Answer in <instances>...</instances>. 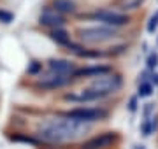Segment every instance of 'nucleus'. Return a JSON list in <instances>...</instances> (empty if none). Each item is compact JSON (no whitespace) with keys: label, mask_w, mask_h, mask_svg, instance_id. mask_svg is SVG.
I'll list each match as a JSON object with an SVG mask.
<instances>
[{"label":"nucleus","mask_w":158,"mask_h":149,"mask_svg":"<svg viewBox=\"0 0 158 149\" xmlns=\"http://www.w3.org/2000/svg\"><path fill=\"white\" fill-rule=\"evenodd\" d=\"M90 132V125L69 119V118H49L37 125V137L48 144H63L83 137Z\"/></svg>","instance_id":"1"},{"label":"nucleus","mask_w":158,"mask_h":149,"mask_svg":"<svg viewBox=\"0 0 158 149\" xmlns=\"http://www.w3.org/2000/svg\"><path fill=\"white\" fill-rule=\"evenodd\" d=\"M79 40L86 42V44H102L107 42L113 37H116V30L111 26H104V25H95V26H85V28L77 30Z\"/></svg>","instance_id":"2"},{"label":"nucleus","mask_w":158,"mask_h":149,"mask_svg":"<svg viewBox=\"0 0 158 149\" xmlns=\"http://www.w3.org/2000/svg\"><path fill=\"white\" fill-rule=\"evenodd\" d=\"M121 84H123L121 75L109 72V74H104L100 77H95L88 88H91L93 91H97L98 95H102V97L106 98V97H109V95H113V93L118 91L119 88H121Z\"/></svg>","instance_id":"3"},{"label":"nucleus","mask_w":158,"mask_h":149,"mask_svg":"<svg viewBox=\"0 0 158 149\" xmlns=\"http://www.w3.org/2000/svg\"><path fill=\"white\" fill-rule=\"evenodd\" d=\"M65 118L74 121H79V123H95V121L106 119L107 118V111L100 109V107H76V109H70L65 112Z\"/></svg>","instance_id":"4"},{"label":"nucleus","mask_w":158,"mask_h":149,"mask_svg":"<svg viewBox=\"0 0 158 149\" xmlns=\"http://www.w3.org/2000/svg\"><path fill=\"white\" fill-rule=\"evenodd\" d=\"M91 19L95 21H100L104 26H111V28H116V26H123L130 21V18L127 14H119V12L114 11H107V9H102V11H95L93 14H90Z\"/></svg>","instance_id":"5"},{"label":"nucleus","mask_w":158,"mask_h":149,"mask_svg":"<svg viewBox=\"0 0 158 149\" xmlns=\"http://www.w3.org/2000/svg\"><path fill=\"white\" fill-rule=\"evenodd\" d=\"M70 81H72V77H69V75H60V74H55V72H49V74L39 77L37 86L42 88V90H56V88L67 86Z\"/></svg>","instance_id":"6"},{"label":"nucleus","mask_w":158,"mask_h":149,"mask_svg":"<svg viewBox=\"0 0 158 149\" xmlns=\"http://www.w3.org/2000/svg\"><path fill=\"white\" fill-rule=\"evenodd\" d=\"M39 23L42 25V26L51 28V30H56V28H62L63 25H65V18H63L60 12L55 11L53 7H46L44 11L40 12Z\"/></svg>","instance_id":"7"},{"label":"nucleus","mask_w":158,"mask_h":149,"mask_svg":"<svg viewBox=\"0 0 158 149\" xmlns=\"http://www.w3.org/2000/svg\"><path fill=\"white\" fill-rule=\"evenodd\" d=\"M116 140V133L107 132V133H100L97 137L86 140V142L81 144V149H107L111 147Z\"/></svg>","instance_id":"8"},{"label":"nucleus","mask_w":158,"mask_h":149,"mask_svg":"<svg viewBox=\"0 0 158 149\" xmlns=\"http://www.w3.org/2000/svg\"><path fill=\"white\" fill-rule=\"evenodd\" d=\"M48 69H49V72H55V74L60 75H69V77H72L76 74V65L70 60H63V58H51L48 62Z\"/></svg>","instance_id":"9"},{"label":"nucleus","mask_w":158,"mask_h":149,"mask_svg":"<svg viewBox=\"0 0 158 149\" xmlns=\"http://www.w3.org/2000/svg\"><path fill=\"white\" fill-rule=\"evenodd\" d=\"M113 72L109 65H91V67H86V69H81V70H76V74L72 77H100L104 74H109Z\"/></svg>","instance_id":"10"},{"label":"nucleus","mask_w":158,"mask_h":149,"mask_svg":"<svg viewBox=\"0 0 158 149\" xmlns=\"http://www.w3.org/2000/svg\"><path fill=\"white\" fill-rule=\"evenodd\" d=\"M53 9L60 14H74L76 12V2L74 0H53Z\"/></svg>","instance_id":"11"},{"label":"nucleus","mask_w":158,"mask_h":149,"mask_svg":"<svg viewBox=\"0 0 158 149\" xmlns=\"http://www.w3.org/2000/svg\"><path fill=\"white\" fill-rule=\"evenodd\" d=\"M51 39L55 40L58 46H63V47H69V44H70V35H69V32H65L63 28L51 30Z\"/></svg>","instance_id":"12"},{"label":"nucleus","mask_w":158,"mask_h":149,"mask_svg":"<svg viewBox=\"0 0 158 149\" xmlns=\"http://www.w3.org/2000/svg\"><path fill=\"white\" fill-rule=\"evenodd\" d=\"M42 70V63L37 62V60H34V62L28 63V69H27V74L28 75H37Z\"/></svg>","instance_id":"13"},{"label":"nucleus","mask_w":158,"mask_h":149,"mask_svg":"<svg viewBox=\"0 0 158 149\" xmlns=\"http://www.w3.org/2000/svg\"><path fill=\"white\" fill-rule=\"evenodd\" d=\"M12 19H14V14H12L11 11H6V9H0V23L9 25V23H12Z\"/></svg>","instance_id":"14"},{"label":"nucleus","mask_w":158,"mask_h":149,"mask_svg":"<svg viewBox=\"0 0 158 149\" xmlns=\"http://www.w3.org/2000/svg\"><path fill=\"white\" fill-rule=\"evenodd\" d=\"M151 91H153V84L151 83H141V86H139V95L141 97H149L151 95Z\"/></svg>","instance_id":"15"},{"label":"nucleus","mask_w":158,"mask_h":149,"mask_svg":"<svg viewBox=\"0 0 158 149\" xmlns=\"http://www.w3.org/2000/svg\"><path fill=\"white\" fill-rule=\"evenodd\" d=\"M156 65H158V54H156V53H153L151 56L148 58V69L155 70V69H156Z\"/></svg>","instance_id":"16"},{"label":"nucleus","mask_w":158,"mask_h":149,"mask_svg":"<svg viewBox=\"0 0 158 149\" xmlns=\"http://www.w3.org/2000/svg\"><path fill=\"white\" fill-rule=\"evenodd\" d=\"M128 109L132 111V112H134V111L137 109V98H132V100H130V103H128Z\"/></svg>","instance_id":"17"},{"label":"nucleus","mask_w":158,"mask_h":149,"mask_svg":"<svg viewBox=\"0 0 158 149\" xmlns=\"http://www.w3.org/2000/svg\"><path fill=\"white\" fill-rule=\"evenodd\" d=\"M51 149H56V147H51Z\"/></svg>","instance_id":"18"}]
</instances>
